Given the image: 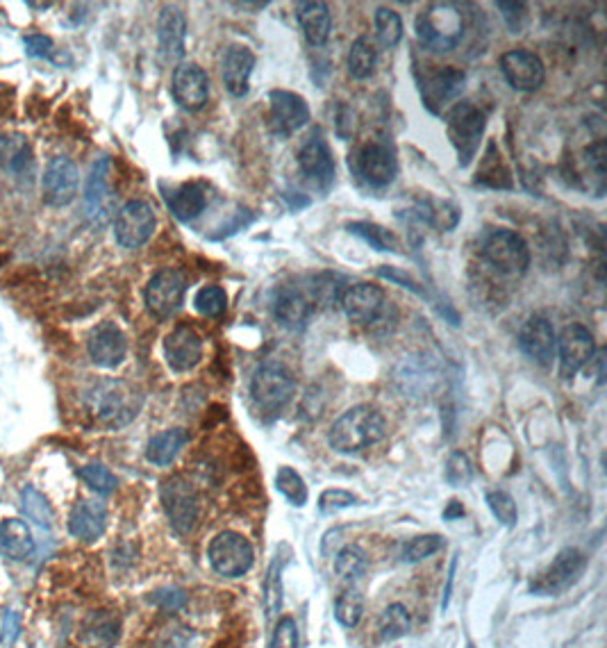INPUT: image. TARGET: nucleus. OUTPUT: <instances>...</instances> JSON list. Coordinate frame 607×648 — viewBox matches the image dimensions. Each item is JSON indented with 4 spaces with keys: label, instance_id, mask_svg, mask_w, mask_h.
Here are the masks:
<instances>
[{
    "label": "nucleus",
    "instance_id": "nucleus-58",
    "mask_svg": "<svg viewBox=\"0 0 607 648\" xmlns=\"http://www.w3.org/2000/svg\"><path fill=\"white\" fill-rule=\"evenodd\" d=\"M30 7H37V10H48V7H53L51 3H28Z\"/></svg>",
    "mask_w": 607,
    "mask_h": 648
},
{
    "label": "nucleus",
    "instance_id": "nucleus-53",
    "mask_svg": "<svg viewBox=\"0 0 607 648\" xmlns=\"http://www.w3.org/2000/svg\"><path fill=\"white\" fill-rule=\"evenodd\" d=\"M30 57H48L53 53V39L46 35H28L23 39Z\"/></svg>",
    "mask_w": 607,
    "mask_h": 648
},
{
    "label": "nucleus",
    "instance_id": "nucleus-44",
    "mask_svg": "<svg viewBox=\"0 0 607 648\" xmlns=\"http://www.w3.org/2000/svg\"><path fill=\"white\" fill-rule=\"evenodd\" d=\"M364 614V598L355 589H346L344 594H339L335 603V619L342 623L344 628H355L360 623Z\"/></svg>",
    "mask_w": 607,
    "mask_h": 648
},
{
    "label": "nucleus",
    "instance_id": "nucleus-47",
    "mask_svg": "<svg viewBox=\"0 0 607 648\" xmlns=\"http://www.w3.org/2000/svg\"><path fill=\"white\" fill-rule=\"evenodd\" d=\"M487 505L489 510H492L494 517L503 523V526H514L519 519V510H517V503H514V498L503 492V489H492V492H487Z\"/></svg>",
    "mask_w": 607,
    "mask_h": 648
},
{
    "label": "nucleus",
    "instance_id": "nucleus-2",
    "mask_svg": "<svg viewBox=\"0 0 607 648\" xmlns=\"http://www.w3.org/2000/svg\"><path fill=\"white\" fill-rule=\"evenodd\" d=\"M387 435V421L371 405H355L339 417L328 432L332 451L342 455L362 453L376 446Z\"/></svg>",
    "mask_w": 607,
    "mask_h": 648
},
{
    "label": "nucleus",
    "instance_id": "nucleus-11",
    "mask_svg": "<svg viewBox=\"0 0 607 648\" xmlns=\"http://www.w3.org/2000/svg\"><path fill=\"white\" fill-rule=\"evenodd\" d=\"M155 212L153 207L144 201H130L116 212L114 219V237L123 248L135 251L144 246L155 232Z\"/></svg>",
    "mask_w": 607,
    "mask_h": 648
},
{
    "label": "nucleus",
    "instance_id": "nucleus-50",
    "mask_svg": "<svg viewBox=\"0 0 607 648\" xmlns=\"http://www.w3.org/2000/svg\"><path fill=\"white\" fill-rule=\"evenodd\" d=\"M271 648H298V628L291 617H282L276 623L271 637Z\"/></svg>",
    "mask_w": 607,
    "mask_h": 648
},
{
    "label": "nucleus",
    "instance_id": "nucleus-13",
    "mask_svg": "<svg viewBox=\"0 0 607 648\" xmlns=\"http://www.w3.org/2000/svg\"><path fill=\"white\" fill-rule=\"evenodd\" d=\"M310 121L305 98L287 89L269 91V128L276 137L287 139Z\"/></svg>",
    "mask_w": 607,
    "mask_h": 648
},
{
    "label": "nucleus",
    "instance_id": "nucleus-26",
    "mask_svg": "<svg viewBox=\"0 0 607 648\" xmlns=\"http://www.w3.org/2000/svg\"><path fill=\"white\" fill-rule=\"evenodd\" d=\"M464 80H467L464 71L455 69V66H446V69L430 73L423 82V105L432 114H439L446 103H451L453 98L462 94Z\"/></svg>",
    "mask_w": 607,
    "mask_h": 648
},
{
    "label": "nucleus",
    "instance_id": "nucleus-45",
    "mask_svg": "<svg viewBox=\"0 0 607 648\" xmlns=\"http://www.w3.org/2000/svg\"><path fill=\"white\" fill-rule=\"evenodd\" d=\"M444 548V537L439 535H419V537H412L407 539L401 548V558L405 562H421L430 558V555H435L437 551H442Z\"/></svg>",
    "mask_w": 607,
    "mask_h": 648
},
{
    "label": "nucleus",
    "instance_id": "nucleus-49",
    "mask_svg": "<svg viewBox=\"0 0 607 648\" xmlns=\"http://www.w3.org/2000/svg\"><path fill=\"white\" fill-rule=\"evenodd\" d=\"M360 503L353 492H346V489H326L319 498V510L321 514H337L346 508H353V505Z\"/></svg>",
    "mask_w": 607,
    "mask_h": 648
},
{
    "label": "nucleus",
    "instance_id": "nucleus-24",
    "mask_svg": "<svg viewBox=\"0 0 607 648\" xmlns=\"http://www.w3.org/2000/svg\"><path fill=\"white\" fill-rule=\"evenodd\" d=\"M164 357L173 371L194 369L203 357L201 335L189 326H178L164 339Z\"/></svg>",
    "mask_w": 607,
    "mask_h": 648
},
{
    "label": "nucleus",
    "instance_id": "nucleus-12",
    "mask_svg": "<svg viewBox=\"0 0 607 648\" xmlns=\"http://www.w3.org/2000/svg\"><path fill=\"white\" fill-rule=\"evenodd\" d=\"M80 173L73 160L64 155L53 157L41 176V196L48 207H66L78 196Z\"/></svg>",
    "mask_w": 607,
    "mask_h": 648
},
{
    "label": "nucleus",
    "instance_id": "nucleus-15",
    "mask_svg": "<svg viewBox=\"0 0 607 648\" xmlns=\"http://www.w3.org/2000/svg\"><path fill=\"white\" fill-rule=\"evenodd\" d=\"M557 351H560V373L562 378H573L585 367L587 362L594 360L596 344L594 335L580 323H571L557 337Z\"/></svg>",
    "mask_w": 607,
    "mask_h": 648
},
{
    "label": "nucleus",
    "instance_id": "nucleus-6",
    "mask_svg": "<svg viewBox=\"0 0 607 648\" xmlns=\"http://www.w3.org/2000/svg\"><path fill=\"white\" fill-rule=\"evenodd\" d=\"M160 501L166 519L178 535L194 533L198 523V494L185 476L176 473V476L162 480Z\"/></svg>",
    "mask_w": 607,
    "mask_h": 648
},
{
    "label": "nucleus",
    "instance_id": "nucleus-10",
    "mask_svg": "<svg viewBox=\"0 0 607 648\" xmlns=\"http://www.w3.org/2000/svg\"><path fill=\"white\" fill-rule=\"evenodd\" d=\"M185 294L187 278L176 269H164L148 280L144 298L153 317L164 321L180 310L182 303H185Z\"/></svg>",
    "mask_w": 607,
    "mask_h": 648
},
{
    "label": "nucleus",
    "instance_id": "nucleus-59",
    "mask_svg": "<svg viewBox=\"0 0 607 648\" xmlns=\"http://www.w3.org/2000/svg\"><path fill=\"white\" fill-rule=\"evenodd\" d=\"M467 648H473V646H467Z\"/></svg>",
    "mask_w": 607,
    "mask_h": 648
},
{
    "label": "nucleus",
    "instance_id": "nucleus-57",
    "mask_svg": "<svg viewBox=\"0 0 607 648\" xmlns=\"http://www.w3.org/2000/svg\"><path fill=\"white\" fill-rule=\"evenodd\" d=\"M455 569H457V560H453L451 571H448V585H446V592H444L442 610H448V603H451V589H453V580H455Z\"/></svg>",
    "mask_w": 607,
    "mask_h": 648
},
{
    "label": "nucleus",
    "instance_id": "nucleus-17",
    "mask_svg": "<svg viewBox=\"0 0 607 648\" xmlns=\"http://www.w3.org/2000/svg\"><path fill=\"white\" fill-rule=\"evenodd\" d=\"M171 91L182 110L198 112L210 98V78L198 64L182 62L173 71Z\"/></svg>",
    "mask_w": 607,
    "mask_h": 648
},
{
    "label": "nucleus",
    "instance_id": "nucleus-30",
    "mask_svg": "<svg viewBox=\"0 0 607 648\" xmlns=\"http://www.w3.org/2000/svg\"><path fill=\"white\" fill-rule=\"evenodd\" d=\"M37 542L26 521L3 519L0 521V555L10 562H26L35 553Z\"/></svg>",
    "mask_w": 607,
    "mask_h": 648
},
{
    "label": "nucleus",
    "instance_id": "nucleus-32",
    "mask_svg": "<svg viewBox=\"0 0 607 648\" xmlns=\"http://www.w3.org/2000/svg\"><path fill=\"white\" fill-rule=\"evenodd\" d=\"M296 19L301 23L305 39L312 46H323L330 37L332 30V14L326 3H298Z\"/></svg>",
    "mask_w": 607,
    "mask_h": 648
},
{
    "label": "nucleus",
    "instance_id": "nucleus-35",
    "mask_svg": "<svg viewBox=\"0 0 607 648\" xmlns=\"http://www.w3.org/2000/svg\"><path fill=\"white\" fill-rule=\"evenodd\" d=\"M378 62V48L369 37H357L348 53V73L355 80H367L373 76Z\"/></svg>",
    "mask_w": 607,
    "mask_h": 648
},
{
    "label": "nucleus",
    "instance_id": "nucleus-36",
    "mask_svg": "<svg viewBox=\"0 0 607 648\" xmlns=\"http://www.w3.org/2000/svg\"><path fill=\"white\" fill-rule=\"evenodd\" d=\"M21 510L26 517L37 523L39 528L44 530H51L53 523H55V512H53V505L48 503V498L39 492L35 487H26L21 494Z\"/></svg>",
    "mask_w": 607,
    "mask_h": 648
},
{
    "label": "nucleus",
    "instance_id": "nucleus-21",
    "mask_svg": "<svg viewBox=\"0 0 607 648\" xmlns=\"http://www.w3.org/2000/svg\"><path fill=\"white\" fill-rule=\"evenodd\" d=\"M501 71L512 89L517 91H535L544 85L546 71L544 62L530 51H507L501 57Z\"/></svg>",
    "mask_w": 607,
    "mask_h": 648
},
{
    "label": "nucleus",
    "instance_id": "nucleus-48",
    "mask_svg": "<svg viewBox=\"0 0 607 648\" xmlns=\"http://www.w3.org/2000/svg\"><path fill=\"white\" fill-rule=\"evenodd\" d=\"M444 476H446V480L453 487L467 485L469 480H471V476H473V469H471V462H469L467 455L460 453V451H455V453L448 455Z\"/></svg>",
    "mask_w": 607,
    "mask_h": 648
},
{
    "label": "nucleus",
    "instance_id": "nucleus-39",
    "mask_svg": "<svg viewBox=\"0 0 607 648\" xmlns=\"http://www.w3.org/2000/svg\"><path fill=\"white\" fill-rule=\"evenodd\" d=\"M348 232H351V235L362 237L364 242L371 244L373 248H376V251L398 253V248H401V244H398L394 232H389L387 228H382V226H376V223H364V221L348 223Z\"/></svg>",
    "mask_w": 607,
    "mask_h": 648
},
{
    "label": "nucleus",
    "instance_id": "nucleus-41",
    "mask_svg": "<svg viewBox=\"0 0 607 648\" xmlns=\"http://www.w3.org/2000/svg\"><path fill=\"white\" fill-rule=\"evenodd\" d=\"M373 23H376V37L385 48H394L403 39V19L398 16V12L378 7Z\"/></svg>",
    "mask_w": 607,
    "mask_h": 648
},
{
    "label": "nucleus",
    "instance_id": "nucleus-14",
    "mask_svg": "<svg viewBox=\"0 0 607 648\" xmlns=\"http://www.w3.org/2000/svg\"><path fill=\"white\" fill-rule=\"evenodd\" d=\"M114 212V194L110 187V160L101 157L91 166L85 187V216L91 226L103 228Z\"/></svg>",
    "mask_w": 607,
    "mask_h": 648
},
{
    "label": "nucleus",
    "instance_id": "nucleus-33",
    "mask_svg": "<svg viewBox=\"0 0 607 648\" xmlns=\"http://www.w3.org/2000/svg\"><path fill=\"white\" fill-rule=\"evenodd\" d=\"M189 442V432L185 428H171L164 430L160 435L151 437V442L146 444V460L155 464V467H169V464L178 458V453Z\"/></svg>",
    "mask_w": 607,
    "mask_h": 648
},
{
    "label": "nucleus",
    "instance_id": "nucleus-55",
    "mask_svg": "<svg viewBox=\"0 0 607 648\" xmlns=\"http://www.w3.org/2000/svg\"><path fill=\"white\" fill-rule=\"evenodd\" d=\"M378 273H380L382 278L394 280V282H398V285L405 287V289H410V292H414V294H423L421 289H419L417 282H414L410 276H405L403 271H396V269H387V267H382V269H378Z\"/></svg>",
    "mask_w": 607,
    "mask_h": 648
},
{
    "label": "nucleus",
    "instance_id": "nucleus-20",
    "mask_svg": "<svg viewBox=\"0 0 607 648\" xmlns=\"http://www.w3.org/2000/svg\"><path fill=\"white\" fill-rule=\"evenodd\" d=\"M339 305L355 323H376L385 307V292L371 282H355L344 289Z\"/></svg>",
    "mask_w": 607,
    "mask_h": 648
},
{
    "label": "nucleus",
    "instance_id": "nucleus-29",
    "mask_svg": "<svg viewBox=\"0 0 607 648\" xmlns=\"http://www.w3.org/2000/svg\"><path fill=\"white\" fill-rule=\"evenodd\" d=\"M121 637V619L110 610H94L80 626V644L85 648H112Z\"/></svg>",
    "mask_w": 607,
    "mask_h": 648
},
{
    "label": "nucleus",
    "instance_id": "nucleus-28",
    "mask_svg": "<svg viewBox=\"0 0 607 648\" xmlns=\"http://www.w3.org/2000/svg\"><path fill=\"white\" fill-rule=\"evenodd\" d=\"M314 312V303L307 298L301 289L282 287L278 289L276 301H273V314L282 328L298 332L307 326Z\"/></svg>",
    "mask_w": 607,
    "mask_h": 648
},
{
    "label": "nucleus",
    "instance_id": "nucleus-16",
    "mask_svg": "<svg viewBox=\"0 0 607 648\" xmlns=\"http://www.w3.org/2000/svg\"><path fill=\"white\" fill-rule=\"evenodd\" d=\"M355 169L362 180L371 187H387L392 185L398 173V160L392 148L382 141H371L362 146L355 157Z\"/></svg>",
    "mask_w": 607,
    "mask_h": 648
},
{
    "label": "nucleus",
    "instance_id": "nucleus-34",
    "mask_svg": "<svg viewBox=\"0 0 607 648\" xmlns=\"http://www.w3.org/2000/svg\"><path fill=\"white\" fill-rule=\"evenodd\" d=\"M32 164V148L23 135H12L0 148V166L10 176H23Z\"/></svg>",
    "mask_w": 607,
    "mask_h": 648
},
{
    "label": "nucleus",
    "instance_id": "nucleus-54",
    "mask_svg": "<svg viewBox=\"0 0 607 648\" xmlns=\"http://www.w3.org/2000/svg\"><path fill=\"white\" fill-rule=\"evenodd\" d=\"M155 603L164 610H178L185 605V594L178 592V589H166V592L155 594Z\"/></svg>",
    "mask_w": 607,
    "mask_h": 648
},
{
    "label": "nucleus",
    "instance_id": "nucleus-27",
    "mask_svg": "<svg viewBox=\"0 0 607 648\" xmlns=\"http://www.w3.org/2000/svg\"><path fill=\"white\" fill-rule=\"evenodd\" d=\"M157 41H160V55L166 64L182 60L187 41V19L178 7L166 5L160 21H157Z\"/></svg>",
    "mask_w": 607,
    "mask_h": 648
},
{
    "label": "nucleus",
    "instance_id": "nucleus-52",
    "mask_svg": "<svg viewBox=\"0 0 607 648\" xmlns=\"http://www.w3.org/2000/svg\"><path fill=\"white\" fill-rule=\"evenodd\" d=\"M19 633H21L19 612L7 610L3 617V623H0V642H3L5 646H12L16 639H19Z\"/></svg>",
    "mask_w": 607,
    "mask_h": 648
},
{
    "label": "nucleus",
    "instance_id": "nucleus-38",
    "mask_svg": "<svg viewBox=\"0 0 607 648\" xmlns=\"http://www.w3.org/2000/svg\"><path fill=\"white\" fill-rule=\"evenodd\" d=\"M335 571L344 583H355V580H360L364 571H367V553L357 544L344 546L335 558Z\"/></svg>",
    "mask_w": 607,
    "mask_h": 648
},
{
    "label": "nucleus",
    "instance_id": "nucleus-37",
    "mask_svg": "<svg viewBox=\"0 0 607 648\" xmlns=\"http://www.w3.org/2000/svg\"><path fill=\"white\" fill-rule=\"evenodd\" d=\"M410 628H412L410 612H407V608L401 603L389 605V608H385V612H382L378 619V633L382 639H387V642H394V639L405 637L407 633H410Z\"/></svg>",
    "mask_w": 607,
    "mask_h": 648
},
{
    "label": "nucleus",
    "instance_id": "nucleus-5",
    "mask_svg": "<svg viewBox=\"0 0 607 648\" xmlns=\"http://www.w3.org/2000/svg\"><path fill=\"white\" fill-rule=\"evenodd\" d=\"M487 116L478 110L473 103H457L451 112L446 114L448 139L457 153L460 166H469L473 157L480 151V141L485 135Z\"/></svg>",
    "mask_w": 607,
    "mask_h": 648
},
{
    "label": "nucleus",
    "instance_id": "nucleus-19",
    "mask_svg": "<svg viewBox=\"0 0 607 648\" xmlns=\"http://www.w3.org/2000/svg\"><path fill=\"white\" fill-rule=\"evenodd\" d=\"M298 166H301L303 176L312 182V187H317L323 194L335 185V157H332L328 144L321 137L314 135L301 148V153H298Z\"/></svg>",
    "mask_w": 607,
    "mask_h": 648
},
{
    "label": "nucleus",
    "instance_id": "nucleus-40",
    "mask_svg": "<svg viewBox=\"0 0 607 648\" xmlns=\"http://www.w3.org/2000/svg\"><path fill=\"white\" fill-rule=\"evenodd\" d=\"M276 489L294 508H303L307 503V485L296 469L280 467L276 473Z\"/></svg>",
    "mask_w": 607,
    "mask_h": 648
},
{
    "label": "nucleus",
    "instance_id": "nucleus-22",
    "mask_svg": "<svg viewBox=\"0 0 607 648\" xmlns=\"http://www.w3.org/2000/svg\"><path fill=\"white\" fill-rule=\"evenodd\" d=\"M69 535L82 544H94L105 535L107 508L101 501L82 498L69 512Z\"/></svg>",
    "mask_w": 607,
    "mask_h": 648
},
{
    "label": "nucleus",
    "instance_id": "nucleus-25",
    "mask_svg": "<svg viewBox=\"0 0 607 648\" xmlns=\"http://www.w3.org/2000/svg\"><path fill=\"white\" fill-rule=\"evenodd\" d=\"M255 69V55L251 48L232 44L221 62V78L232 96L244 98L251 89V73Z\"/></svg>",
    "mask_w": 607,
    "mask_h": 648
},
{
    "label": "nucleus",
    "instance_id": "nucleus-56",
    "mask_svg": "<svg viewBox=\"0 0 607 648\" xmlns=\"http://www.w3.org/2000/svg\"><path fill=\"white\" fill-rule=\"evenodd\" d=\"M460 517H464L462 503L460 501H451V503H448V508L444 510V519L446 521H453V519H460Z\"/></svg>",
    "mask_w": 607,
    "mask_h": 648
},
{
    "label": "nucleus",
    "instance_id": "nucleus-18",
    "mask_svg": "<svg viewBox=\"0 0 607 648\" xmlns=\"http://www.w3.org/2000/svg\"><path fill=\"white\" fill-rule=\"evenodd\" d=\"M87 351L91 362L101 369H116L126 360L128 339L114 321H103L91 330Z\"/></svg>",
    "mask_w": 607,
    "mask_h": 648
},
{
    "label": "nucleus",
    "instance_id": "nucleus-23",
    "mask_svg": "<svg viewBox=\"0 0 607 648\" xmlns=\"http://www.w3.org/2000/svg\"><path fill=\"white\" fill-rule=\"evenodd\" d=\"M519 346L532 362H537L539 367H548L553 362L557 346L553 323L544 317H530L519 332Z\"/></svg>",
    "mask_w": 607,
    "mask_h": 648
},
{
    "label": "nucleus",
    "instance_id": "nucleus-4",
    "mask_svg": "<svg viewBox=\"0 0 607 648\" xmlns=\"http://www.w3.org/2000/svg\"><path fill=\"white\" fill-rule=\"evenodd\" d=\"M296 380L282 362L269 360L257 364L251 378V396L264 412H280L294 398Z\"/></svg>",
    "mask_w": 607,
    "mask_h": 648
},
{
    "label": "nucleus",
    "instance_id": "nucleus-51",
    "mask_svg": "<svg viewBox=\"0 0 607 648\" xmlns=\"http://www.w3.org/2000/svg\"><path fill=\"white\" fill-rule=\"evenodd\" d=\"M496 10H501L503 19L507 21V26H510L512 32H523V28H526L528 12L523 3H496Z\"/></svg>",
    "mask_w": 607,
    "mask_h": 648
},
{
    "label": "nucleus",
    "instance_id": "nucleus-9",
    "mask_svg": "<svg viewBox=\"0 0 607 648\" xmlns=\"http://www.w3.org/2000/svg\"><path fill=\"white\" fill-rule=\"evenodd\" d=\"M587 567V558L578 548H564L553 558L544 571H539L530 580V594L535 596H555L569 589L573 583H578L582 571Z\"/></svg>",
    "mask_w": 607,
    "mask_h": 648
},
{
    "label": "nucleus",
    "instance_id": "nucleus-42",
    "mask_svg": "<svg viewBox=\"0 0 607 648\" xmlns=\"http://www.w3.org/2000/svg\"><path fill=\"white\" fill-rule=\"evenodd\" d=\"M282 567L285 562L276 558L271 562L269 573L264 578V612L266 619H273L282 610Z\"/></svg>",
    "mask_w": 607,
    "mask_h": 648
},
{
    "label": "nucleus",
    "instance_id": "nucleus-7",
    "mask_svg": "<svg viewBox=\"0 0 607 648\" xmlns=\"http://www.w3.org/2000/svg\"><path fill=\"white\" fill-rule=\"evenodd\" d=\"M207 558H210L212 569L223 578H241L244 573L251 571L255 562L253 544L244 535L235 530H223L216 535L210 548H207Z\"/></svg>",
    "mask_w": 607,
    "mask_h": 648
},
{
    "label": "nucleus",
    "instance_id": "nucleus-46",
    "mask_svg": "<svg viewBox=\"0 0 607 648\" xmlns=\"http://www.w3.org/2000/svg\"><path fill=\"white\" fill-rule=\"evenodd\" d=\"M78 473H80L82 483H85L91 489V492H96L101 496L112 494L116 489V485H119V480H116L114 473L107 467H103V464H98V462L85 464V467H82Z\"/></svg>",
    "mask_w": 607,
    "mask_h": 648
},
{
    "label": "nucleus",
    "instance_id": "nucleus-31",
    "mask_svg": "<svg viewBox=\"0 0 607 648\" xmlns=\"http://www.w3.org/2000/svg\"><path fill=\"white\" fill-rule=\"evenodd\" d=\"M166 205L178 221L189 223L203 214L207 205V194L201 182H187L166 194Z\"/></svg>",
    "mask_w": 607,
    "mask_h": 648
},
{
    "label": "nucleus",
    "instance_id": "nucleus-3",
    "mask_svg": "<svg viewBox=\"0 0 607 648\" xmlns=\"http://www.w3.org/2000/svg\"><path fill=\"white\" fill-rule=\"evenodd\" d=\"M464 19L453 3H432L417 16V37L432 53H451L460 46Z\"/></svg>",
    "mask_w": 607,
    "mask_h": 648
},
{
    "label": "nucleus",
    "instance_id": "nucleus-43",
    "mask_svg": "<svg viewBox=\"0 0 607 648\" xmlns=\"http://www.w3.org/2000/svg\"><path fill=\"white\" fill-rule=\"evenodd\" d=\"M194 307L198 310V314H203V317H221V314H226L228 310V294L226 289L216 287V285H207L203 289H198V294L194 296Z\"/></svg>",
    "mask_w": 607,
    "mask_h": 648
},
{
    "label": "nucleus",
    "instance_id": "nucleus-1",
    "mask_svg": "<svg viewBox=\"0 0 607 648\" xmlns=\"http://www.w3.org/2000/svg\"><path fill=\"white\" fill-rule=\"evenodd\" d=\"M141 405H144V396H141L139 389L119 378L98 380L85 394L89 417L98 426L110 430H119L135 421Z\"/></svg>",
    "mask_w": 607,
    "mask_h": 648
},
{
    "label": "nucleus",
    "instance_id": "nucleus-8",
    "mask_svg": "<svg viewBox=\"0 0 607 648\" xmlns=\"http://www.w3.org/2000/svg\"><path fill=\"white\" fill-rule=\"evenodd\" d=\"M482 255L505 276H523L530 264V248L514 230H492L482 242Z\"/></svg>",
    "mask_w": 607,
    "mask_h": 648
}]
</instances>
